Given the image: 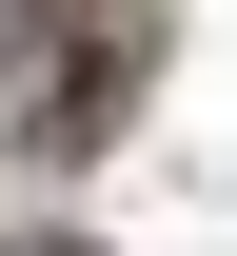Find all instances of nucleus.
<instances>
[{
    "label": "nucleus",
    "instance_id": "1",
    "mask_svg": "<svg viewBox=\"0 0 237 256\" xmlns=\"http://www.w3.org/2000/svg\"><path fill=\"white\" fill-rule=\"evenodd\" d=\"M20 256H79V236H20Z\"/></svg>",
    "mask_w": 237,
    "mask_h": 256
}]
</instances>
